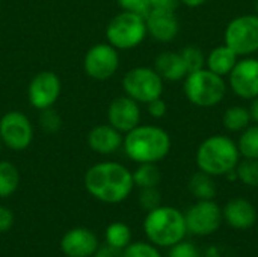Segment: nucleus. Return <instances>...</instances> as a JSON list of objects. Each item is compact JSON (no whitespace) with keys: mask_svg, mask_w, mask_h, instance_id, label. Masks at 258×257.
<instances>
[{"mask_svg":"<svg viewBox=\"0 0 258 257\" xmlns=\"http://www.w3.org/2000/svg\"><path fill=\"white\" fill-rule=\"evenodd\" d=\"M135 186L133 173L118 162H100L85 174V188L97 200L118 204L128 198Z\"/></svg>","mask_w":258,"mask_h":257,"instance_id":"f257e3e1","label":"nucleus"},{"mask_svg":"<svg viewBox=\"0 0 258 257\" xmlns=\"http://www.w3.org/2000/svg\"><path fill=\"white\" fill-rule=\"evenodd\" d=\"M122 147L125 155L136 164H157L171 150L169 133L157 126H136L124 135Z\"/></svg>","mask_w":258,"mask_h":257,"instance_id":"f03ea898","label":"nucleus"},{"mask_svg":"<svg viewBox=\"0 0 258 257\" xmlns=\"http://www.w3.org/2000/svg\"><path fill=\"white\" fill-rule=\"evenodd\" d=\"M240 159L237 144L225 135H213L204 139L197 150V165L213 177L234 171Z\"/></svg>","mask_w":258,"mask_h":257,"instance_id":"7ed1b4c3","label":"nucleus"},{"mask_svg":"<svg viewBox=\"0 0 258 257\" xmlns=\"http://www.w3.org/2000/svg\"><path fill=\"white\" fill-rule=\"evenodd\" d=\"M144 232L154 245L171 248L181 242L187 233L184 214L171 206H159L145 217Z\"/></svg>","mask_w":258,"mask_h":257,"instance_id":"20e7f679","label":"nucleus"},{"mask_svg":"<svg viewBox=\"0 0 258 257\" xmlns=\"http://www.w3.org/2000/svg\"><path fill=\"white\" fill-rule=\"evenodd\" d=\"M183 89L192 105L198 108H213L224 100L227 94V83L222 76L204 67L187 73Z\"/></svg>","mask_w":258,"mask_h":257,"instance_id":"39448f33","label":"nucleus"},{"mask_svg":"<svg viewBox=\"0 0 258 257\" xmlns=\"http://www.w3.org/2000/svg\"><path fill=\"white\" fill-rule=\"evenodd\" d=\"M147 35L145 17L130 11H122L121 14L115 15L106 27L107 42L116 50L135 48L142 44Z\"/></svg>","mask_w":258,"mask_h":257,"instance_id":"423d86ee","label":"nucleus"},{"mask_svg":"<svg viewBox=\"0 0 258 257\" xmlns=\"http://www.w3.org/2000/svg\"><path fill=\"white\" fill-rule=\"evenodd\" d=\"M125 95L138 103H150L163 94V79L154 68L136 67L128 70L122 79Z\"/></svg>","mask_w":258,"mask_h":257,"instance_id":"0eeeda50","label":"nucleus"},{"mask_svg":"<svg viewBox=\"0 0 258 257\" xmlns=\"http://www.w3.org/2000/svg\"><path fill=\"white\" fill-rule=\"evenodd\" d=\"M225 44L237 56H251L258 52V15H239L233 18L224 32Z\"/></svg>","mask_w":258,"mask_h":257,"instance_id":"6e6552de","label":"nucleus"},{"mask_svg":"<svg viewBox=\"0 0 258 257\" xmlns=\"http://www.w3.org/2000/svg\"><path fill=\"white\" fill-rule=\"evenodd\" d=\"M0 139L9 150H26L33 141V126L27 115L20 111L6 112L0 118Z\"/></svg>","mask_w":258,"mask_h":257,"instance_id":"1a4fd4ad","label":"nucleus"},{"mask_svg":"<svg viewBox=\"0 0 258 257\" xmlns=\"http://www.w3.org/2000/svg\"><path fill=\"white\" fill-rule=\"evenodd\" d=\"M118 67H119L118 50L109 42H100L92 45L83 58L85 73L95 80L110 79L116 73Z\"/></svg>","mask_w":258,"mask_h":257,"instance_id":"9d476101","label":"nucleus"},{"mask_svg":"<svg viewBox=\"0 0 258 257\" xmlns=\"http://www.w3.org/2000/svg\"><path fill=\"white\" fill-rule=\"evenodd\" d=\"M187 232L200 236L215 233L222 223V211L213 200H198L186 214Z\"/></svg>","mask_w":258,"mask_h":257,"instance_id":"9b49d317","label":"nucleus"},{"mask_svg":"<svg viewBox=\"0 0 258 257\" xmlns=\"http://www.w3.org/2000/svg\"><path fill=\"white\" fill-rule=\"evenodd\" d=\"M60 91L62 83L59 76L53 71H41L29 83V103L32 105V108L38 111L53 108V105L60 97Z\"/></svg>","mask_w":258,"mask_h":257,"instance_id":"f8f14e48","label":"nucleus"},{"mask_svg":"<svg viewBox=\"0 0 258 257\" xmlns=\"http://www.w3.org/2000/svg\"><path fill=\"white\" fill-rule=\"evenodd\" d=\"M228 85L233 92L243 100L258 97V59L245 56L237 61L228 74Z\"/></svg>","mask_w":258,"mask_h":257,"instance_id":"ddd939ff","label":"nucleus"},{"mask_svg":"<svg viewBox=\"0 0 258 257\" xmlns=\"http://www.w3.org/2000/svg\"><path fill=\"white\" fill-rule=\"evenodd\" d=\"M107 121L110 126L125 135L141 123L139 103L128 95L113 98L107 108Z\"/></svg>","mask_w":258,"mask_h":257,"instance_id":"4468645a","label":"nucleus"},{"mask_svg":"<svg viewBox=\"0 0 258 257\" xmlns=\"http://www.w3.org/2000/svg\"><path fill=\"white\" fill-rule=\"evenodd\" d=\"M98 247L95 233L85 227L71 229L60 239V250L67 257H92Z\"/></svg>","mask_w":258,"mask_h":257,"instance_id":"2eb2a0df","label":"nucleus"},{"mask_svg":"<svg viewBox=\"0 0 258 257\" xmlns=\"http://www.w3.org/2000/svg\"><path fill=\"white\" fill-rule=\"evenodd\" d=\"M147 32L159 42H171L178 35L180 26L175 12L150 11L145 15Z\"/></svg>","mask_w":258,"mask_h":257,"instance_id":"dca6fc26","label":"nucleus"},{"mask_svg":"<svg viewBox=\"0 0 258 257\" xmlns=\"http://www.w3.org/2000/svg\"><path fill=\"white\" fill-rule=\"evenodd\" d=\"M122 133L113 126L98 124L88 133V145L92 151L98 155H112L122 147Z\"/></svg>","mask_w":258,"mask_h":257,"instance_id":"f3484780","label":"nucleus"},{"mask_svg":"<svg viewBox=\"0 0 258 257\" xmlns=\"http://www.w3.org/2000/svg\"><path fill=\"white\" fill-rule=\"evenodd\" d=\"M225 221L237 230L251 229L257 221V211L254 204L245 198H233L230 200L222 212Z\"/></svg>","mask_w":258,"mask_h":257,"instance_id":"a211bd4d","label":"nucleus"},{"mask_svg":"<svg viewBox=\"0 0 258 257\" xmlns=\"http://www.w3.org/2000/svg\"><path fill=\"white\" fill-rule=\"evenodd\" d=\"M154 70L163 80L178 82L187 76L186 64L180 53L175 52H163L154 61Z\"/></svg>","mask_w":258,"mask_h":257,"instance_id":"6ab92c4d","label":"nucleus"},{"mask_svg":"<svg viewBox=\"0 0 258 257\" xmlns=\"http://www.w3.org/2000/svg\"><path fill=\"white\" fill-rule=\"evenodd\" d=\"M239 56L227 45H218L215 47L207 56H206V68L225 77L231 73V70L234 68V65L237 64Z\"/></svg>","mask_w":258,"mask_h":257,"instance_id":"aec40b11","label":"nucleus"},{"mask_svg":"<svg viewBox=\"0 0 258 257\" xmlns=\"http://www.w3.org/2000/svg\"><path fill=\"white\" fill-rule=\"evenodd\" d=\"M189 189L198 200H213L216 195V183L213 180V176L204 171H198L190 177Z\"/></svg>","mask_w":258,"mask_h":257,"instance_id":"412c9836","label":"nucleus"},{"mask_svg":"<svg viewBox=\"0 0 258 257\" xmlns=\"http://www.w3.org/2000/svg\"><path fill=\"white\" fill-rule=\"evenodd\" d=\"M251 112L245 106H230L222 117L224 127L230 132H242L245 130L251 123Z\"/></svg>","mask_w":258,"mask_h":257,"instance_id":"4be33fe9","label":"nucleus"},{"mask_svg":"<svg viewBox=\"0 0 258 257\" xmlns=\"http://www.w3.org/2000/svg\"><path fill=\"white\" fill-rule=\"evenodd\" d=\"M20 185L18 168L9 161H0V198L11 197Z\"/></svg>","mask_w":258,"mask_h":257,"instance_id":"5701e85b","label":"nucleus"},{"mask_svg":"<svg viewBox=\"0 0 258 257\" xmlns=\"http://www.w3.org/2000/svg\"><path fill=\"white\" fill-rule=\"evenodd\" d=\"M162 180L160 170L156 164H139V167L133 173L135 186L144 188H157Z\"/></svg>","mask_w":258,"mask_h":257,"instance_id":"b1692460","label":"nucleus"},{"mask_svg":"<svg viewBox=\"0 0 258 257\" xmlns=\"http://www.w3.org/2000/svg\"><path fill=\"white\" fill-rule=\"evenodd\" d=\"M132 242V230L125 223L116 221L106 229V244L119 250H124Z\"/></svg>","mask_w":258,"mask_h":257,"instance_id":"393cba45","label":"nucleus"},{"mask_svg":"<svg viewBox=\"0 0 258 257\" xmlns=\"http://www.w3.org/2000/svg\"><path fill=\"white\" fill-rule=\"evenodd\" d=\"M237 148L240 156L245 159H258V124L248 126L245 130H242Z\"/></svg>","mask_w":258,"mask_h":257,"instance_id":"a878e982","label":"nucleus"},{"mask_svg":"<svg viewBox=\"0 0 258 257\" xmlns=\"http://www.w3.org/2000/svg\"><path fill=\"white\" fill-rule=\"evenodd\" d=\"M237 179L251 188H258V159H245L236 167Z\"/></svg>","mask_w":258,"mask_h":257,"instance_id":"bb28decb","label":"nucleus"},{"mask_svg":"<svg viewBox=\"0 0 258 257\" xmlns=\"http://www.w3.org/2000/svg\"><path fill=\"white\" fill-rule=\"evenodd\" d=\"M180 55H181L189 73L201 70V68L206 67V56H204V53H203V50L200 47L187 45L180 52Z\"/></svg>","mask_w":258,"mask_h":257,"instance_id":"cd10ccee","label":"nucleus"},{"mask_svg":"<svg viewBox=\"0 0 258 257\" xmlns=\"http://www.w3.org/2000/svg\"><path fill=\"white\" fill-rule=\"evenodd\" d=\"M39 126L42 127V130L45 133H56L62 126V120L53 108H48V109L41 111Z\"/></svg>","mask_w":258,"mask_h":257,"instance_id":"c85d7f7f","label":"nucleus"},{"mask_svg":"<svg viewBox=\"0 0 258 257\" xmlns=\"http://www.w3.org/2000/svg\"><path fill=\"white\" fill-rule=\"evenodd\" d=\"M122 257H162L159 250L147 242H135L124 248Z\"/></svg>","mask_w":258,"mask_h":257,"instance_id":"c756f323","label":"nucleus"},{"mask_svg":"<svg viewBox=\"0 0 258 257\" xmlns=\"http://www.w3.org/2000/svg\"><path fill=\"white\" fill-rule=\"evenodd\" d=\"M160 201H162V195L157 191V188H144V189H141L139 204L142 206V209L150 212V211L159 208Z\"/></svg>","mask_w":258,"mask_h":257,"instance_id":"7c9ffc66","label":"nucleus"},{"mask_svg":"<svg viewBox=\"0 0 258 257\" xmlns=\"http://www.w3.org/2000/svg\"><path fill=\"white\" fill-rule=\"evenodd\" d=\"M168 257H201V254L194 244L181 241L171 247Z\"/></svg>","mask_w":258,"mask_h":257,"instance_id":"2f4dec72","label":"nucleus"},{"mask_svg":"<svg viewBox=\"0 0 258 257\" xmlns=\"http://www.w3.org/2000/svg\"><path fill=\"white\" fill-rule=\"evenodd\" d=\"M116 2L124 11L136 12V14H141L145 17L150 11V2L151 0H116Z\"/></svg>","mask_w":258,"mask_h":257,"instance_id":"473e14b6","label":"nucleus"},{"mask_svg":"<svg viewBox=\"0 0 258 257\" xmlns=\"http://www.w3.org/2000/svg\"><path fill=\"white\" fill-rule=\"evenodd\" d=\"M178 5H180V0H151L150 2V11L175 12Z\"/></svg>","mask_w":258,"mask_h":257,"instance_id":"72a5a7b5","label":"nucleus"},{"mask_svg":"<svg viewBox=\"0 0 258 257\" xmlns=\"http://www.w3.org/2000/svg\"><path fill=\"white\" fill-rule=\"evenodd\" d=\"M147 106H148V114H150L153 118H162V117L166 115L168 106H166V103H165V100H163L162 97H159V98H156V100L147 103Z\"/></svg>","mask_w":258,"mask_h":257,"instance_id":"f704fd0d","label":"nucleus"},{"mask_svg":"<svg viewBox=\"0 0 258 257\" xmlns=\"http://www.w3.org/2000/svg\"><path fill=\"white\" fill-rule=\"evenodd\" d=\"M14 226V214L9 208L0 206V232H8Z\"/></svg>","mask_w":258,"mask_h":257,"instance_id":"c9c22d12","label":"nucleus"},{"mask_svg":"<svg viewBox=\"0 0 258 257\" xmlns=\"http://www.w3.org/2000/svg\"><path fill=\"white\" fill-rule=\"evenodd\" d=\"M122 251L124 250H119L106 244L104 247H98L92 257H122Z\"/></svg>","mask_w":258,"mask_h":257,"instance_id":"e433bc0d","label":"nucleus"},{"mask_svg":"<svg viewBox=\"0 0 258 257\" xmlns=\"http://www.w3.org/2000/svg\"><path fill=\"white\" fill-rule=\"evenodd\" d=\"M249 112H251V120L258 124V97L252 98V103L249 106Z\"/></svg>","mask_w":258,"mask_h":257,"instance_id":"4c0bfd02","label":"nucleus"},{"mask_svg":"<svg viewBox=\"0 0 258 257\" xmlns=\"http://www.w3.org/2000/svg\"><path fill=\"white\" fill-rule=\"evenodd\" d=\"M207 0H180V3L186 5L187 8H198L201 5H204Z\"/></svg>","mask_w":258,"mask_h":257,"instance_id":"58836bf2","label":"nucleus"},{"mask_svg":"<svg viewBox=\"0 0 258 257\" xmlns=\"http://www.w3.org/2000/svg\"><path fill=\"white\" fill-rule=\"evenodd\" d=\"M255 14H257V15H258V0H257V2H255Z\"/></svg>","mask_w":258,"mask_h":257,"instance_id":"ea45409f","label":"nucleus"},{"mask_svg":"<svg viewBox=\"0 0 258 257\" xmlns=\"http://www.w3.org/2000/svg\"><path fill=\"white\" fill-rule=\"evenodd\" d=\"M2 145H3V144H2V139H0V153H2Z\"/></svg>","mask_w":258,"mask_h":257,"instance_id":"a19ab883","label":"nucleus"}]
</instances>
